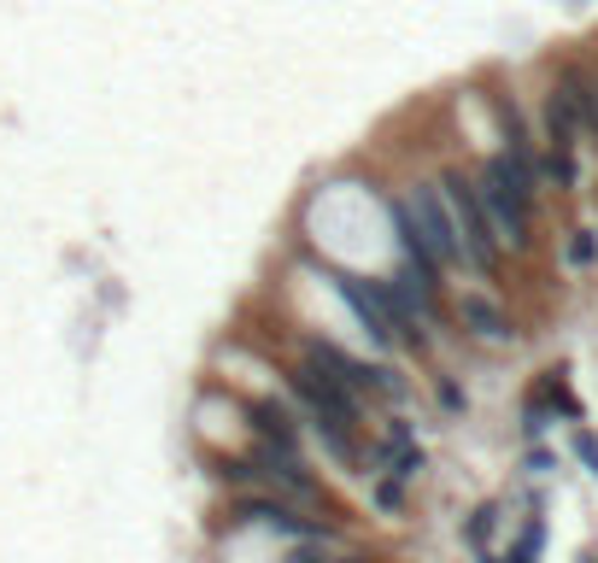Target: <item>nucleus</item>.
<instances>
[{
  "instance_id": "nucleus-1",
  "label": "nucleus",
  "mask_w": 598,
  "mask_h": 563,
  "mask_svg": "<svg viewBox=\"0 0 598 563\" xmlns=\"http://www.w3.org/2000/svg\"><path fill=\"white\" fill-rule=\"evenodd\" d=\"M475 200L493 223V241H510V247H529V200H534V165L529 158H487L475 182Z\"/></svg>"
},
{
  "instance_id": "nucleus-2",
  "label": "nucleus",
  "mask_w": 598,
  "mask_h": 563,
  "mask_svg": "<svg viewBox=\"0 0 598 563\" xmlns=\"http://www.w3.org/2000/svg\"><path fill=\"white\" fill-rule=\"evenodd\" d=\"M441 200H446V212H451L458 258H470L475 270H493V265H499V241H493V223H487V212H481V200H475V182L451 170V177L441 182Z\"/></svg>"
},
{
  "instance_id": "nucleus-3",
  "label": "nucleus",
  "mask_w": 598,
  "mask_h": 563,
  "mask_svg": "<svg viewBox=\"0 0 598 563\" xmlns=\"http://www.w3.org/2000/svg\"><path fill=\"white\" fill-rule=\"evenodd\" d=\"M405 218H411V235H417V247L429 253V265H446V258H458V235H451V212H446V200H441V188H411V200H405Z\"/></svg>"
},
{
  "instance_id": "nucleus-4",
  "label": "nucleus",
  "mask_w": 598,
  "mask_h": 563,
  "mask_svg": "<svg viewBox=\"0 0 598 563\" xmlns=\"http://www.w3.org/2000/svg\"><path fill=\"white\" fill-rule=\"evenodd\" d=\"M246 475H265V482H270V499H294V504H317V499H323V494H317V482H311V470H305L300 464V458L294 452H288V446H258V452L253 458H246V464H241Z\"/></svg>"
},
{
  "instance_id": "nucleus-5",
  "label": "nucleus",
  "mask_w": 598,
  "mask_h": 563,
  "mask_svg": "<svg viewBox=\"0 0 598 563\" xmlns=\"http://www.w3.org/2000/svg\"><path fill=\"white\" fill-rule=\"evenodd\" d=\"M236 523L241 528H270V534H288V540H317L323 534V523H305V516L294 511V504H282V499H241L236 504Z\"/></svg>"
},
{
  "instance_id": "nucleus-6",
  "label": "nucleus",
  "mask_w": 598,
  "mask_h": 563,
  "mask_svg": "<svg viewBox=\"0 0 598 563\" xmlns=\"http://www.w3.org/2000/svg\"><path fill=\"white\" fill-rule=\"evenodd\" d=\"M341 294L353 299V311L364 317V329H370L376 341H393L399 329H411L399 311H393V299H387V287H364L358 277H341Z\"/></svg>"
},
{
  "instance_id": "nucleus-7",
  "label": "nucleus",
  "mask_w": 598,
  "mask_h": 563,
  "mask_svg": "<svg viewBox=\"0 0 598 563\" xmlns=\"http://www.w3.org/2000/svg\"><path fill=\"white\" fill-rule=\"evenodd\" d=\"M387 299H393V311H399L405 323L429 317V311H434V270H429V265H405L399 277L387 282ZM411 335H417V329H411Z\"/></svg>"
},
{
  "instance_id": "nucleus-8",
  "label": "nucleus",
  "mask_w": 598,
  "mask_h": 563,
  "mask_svg": "<svg viewBox=\"0 0 598 563\" xmlns=\"http://www.w3.org/2000/svg\"><path fill=\"white\" fill-rule=\"evenodd\" d=\"M463 323H470L481 341H510V317L481 294H463Z\"/></svg>"
},
{
  "instance_id": "nucleus-9",
  "label": "nucleus",
  "mask_w": 598,
  "mask_h": 563,
  "mask_svg": "<svg viewBox=\"0 0 598 563\" xmlns=\"http://www.w3.org/2000/svg\"><path fill=\"white\" fill-rule=\"evenodd\" d=\"M253 428L265 435V446H288V452H294V417H288V406L258 399V406H253Z\"/></svg>"
},
{
  "instance_id": "nucleus-10",
  "label": "nucleus",
  "mask_w": 598,
  "mask_h": 563,
  "mask_svg": "<svg viewBox=\"0 0 598 563\" xmlns=\"http://www.w3.org/2000/svg\"><path fill=\"white\" fill-rule=\"evenodd\" d=\"M370 494H376V504H382V511H399V504H405V487L393 482V475H382V482H376Z\"/></svg>"
},
{
  "instance_id": "nucleus-11",
  "label": "nucleus",
  "mask_w": 598,
  "mask_h": 563,
  "mask_svg": "<svg viewBox=\"0 0 598 563\" xmlns=\"http://www.w3.org/2000/svg\"><path fill=\"white\" fill-rule=\"evenodd\" d=\"M593 258H598V241L587 235V229H581V235L569 241V265H593Z\"/></svg>"
},
{
  "instance_id": "nucleus-12",
  "label": "nucleus",
  "mask_w": 598,
  "mask_h": 563,
  "mask_svg": "<svg viewBox=\"0 0 598 563\" xmlns=\"http://www.w3.org/2000/svg\"><path fill=\"white\" fill-rule=\"evenodd\" d=\"M534 552H539V528H529L517 540V552H510V563H534Z\"/></svg>"
},
{
  "instance_id": "nucleus-13",
  "label": "nucleus",
  "mask_w": 598,
  "mask_h": 563,
  "mask_svg": "<svg viewBox=\"0 0 598 563\" xmlns=\"http://www.w3.org/2000/svg\"><path fill=\"white\" fill-rule=\"evenodd\" d=\"M487 528H493V511H475V523H470V540H487Z\"/></svg>"
}]
</instances>
